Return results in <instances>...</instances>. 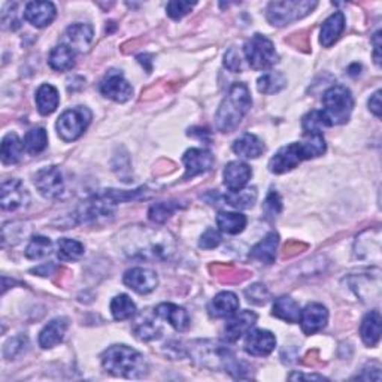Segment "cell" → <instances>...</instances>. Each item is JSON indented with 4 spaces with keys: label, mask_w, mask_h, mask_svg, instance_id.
Wrapping results in <instances>:
<instances>
[{
    "label": "cell",
    "mask_w": 382,
    "mask_h": 382,
    "mask_svg": "<svg viewBox=\"0 0 382 382\" xmlns=\"http://www.w3.org/2000/svg\"><path fill=\"white\" fill-rule=\"evenodd\" d=\"M117 245L128 258L167 261L176 251L175 238L166 230L130 226L117 235Z\"/></svg>",
    "instance_id": "cell-1"
},
{
    "label": "cell",
    "mask_w": 382,
    "mask_h": 382,
    "mask_svg": "<svg viewBox=\"0 0 382 382\" xmlns=\"http://www.w3.org/2000/svg\"><path fill=\"white\" fill-rule=\"evenodd\" d=\"M326 153V140L323 133H306L304 142L290 144L281 148L278 153L270 158L269 170L272 174H285L291 169L297 167L304 160L315 158Z\"/></svg>",
    "instance_id": "cell-2"
},
{
    "label": "cell",
    "mask_w": 382,
    "mask_h": 382,
    "mask_svg": "<svg viewBox=\"0 0 382 382\" xmlns=\"http://www.w3.org/2000/svg\"><path fill=\"white\" fill-rule=\"evenodd\" d=\"M251 105H253V99H251L248 87L242 83L233 84L217 110V128L223 133H232L248 114Z\"/></svg>",
    "instance_id": "cell-3"
},
{
    "label": "cell",
    "mask_w": 382,
    "mask_h": 382,
    "mask_svg": "<svg viewBox=\"0 0 382 382\" xmlns=\"http://www.w3.org/2000/svg\"><path fill=\"white\" fill-rule=\"evenodd\" d=\"M102 365L109 374L128 379H138L148 374L145 357L126 345L109 347L102 356Z\"/></svg>",
    "instance_id": "cell-4"
},
{
    "label": "cell",
    "mask_w": 382,
    "mask_h": 382,
    "mask_svg": "<svg viewBox=\"0 0 382 382\" xmlns=\"http://www.w3.org/2000/svg\"><path fill=\"white\" fill-rule=\"evenodd\" d=\"M191 356L200 366L208 369H224L235 378H244L240 372H244L245 365L236 361L232 351L224 345L210 340H200L191 347Z\"/></svg>",
    "instance_id": "cell-5"
},
{
    "label": "cell",
    "mask_w": 382,
    "mask_h": 382,
    "mask_svg": "<svg viewBox=\"0 0 382 382\" xmlns=\"http://www.w3.org/2000/svg\"><path fill=\"white\" fill-rule=\"evenodd\" d=\"M324 109L321 110L324 115L327 126L345 124L354 108V99L349 90L344 85L330 87L323 96Z\"/></svg>",
    "instance_id": "cell-6"
},
{
    "label": "cell",
    "mask_w": 382,
    "mask_h": 382,
    "mask_svg": "<svg viewBox=\"0 0 382 382\" xmlns=\"http://www.w3.org/2000/svg\"><path fill=\"white\" fill-rule=\"evenodd\" d=\"M317 2L309 0H287V2H272L267 6V22L276 26L284 27L290 23L306 17L315 9Z\"/></svg>",
    "instance_id": "cell-7"
},
{
    "label": "cell",
    "mask_w": 382,
    "mask_h": 382,
    "mask_svg": "<svg viewBox=\"0 0 382 382\" xmlns=\"http://www.w3.org/2000/svg\"><path fill=\"white\" fill-rule=\"evenodd\" d=\"M92 123V110L85 106L67 109L60 115L57 122V132L65 142H74L81 138L87 127Z\"/></svg>",
    "instance_id": "cell-8"
},
{
    "label": "cell",
    "mask_w": 382,
    "mask_h": 382,
    "mask_svg": "<svg viewBox=\"0 0 382 382\" xmlns=\"http://www.w3.org/2000/svg\"><path fill=\"white\" fill-rule=\"evenodd\" d=\"M244 53L249 66L256 70L274 67L279 60L272 41L263 35H254L245 44Z\"/></svg>",
    "instance_id": "cell-9"
},
{
    "label": "cell",
    "mask_w": 382,
    "mask_h": 382,
    "mask_svg": "<svg viewBox=\"0 0 382 382\" xmlns=\"http://www.w3.org/2000/svg\"><path fill=\"white\" fill-rule=\"evenodd\" d=\"M99 90L105 97L113 99L119 103L127 102V100L133 94V88L122 74V70H115V69L109 70V72L103 76L102 81H100Z\"/></svg>",
    "instance_id": "cell-10"
},
{
    "label": "cell",
    "mask_w": 382,
    "mask_h": 382,
    "mask_svg": "<svg viewBox=\"0 0 382 382\" xmlns=\"http://www.w3.org/2000/svg\"><path fill=\"white\" fill-rule=\"evenodd\" d=\"M35 185L44 197L58 199L65 191V179L57 166H48L35 175Z\"/></svg>",
    "instance_id": "cell-11"
},
{
    "label": "cell",
    "mask_w": 382,
    "mask_h": 382,
    "mask_svg": "<svg viewBox=\"0 0 382 382\" xmlns=\"http://www.w3.org/2000/svg\"><path fill=\"white\" fill-rule=\"evenodd\" d=\"M30 196L19 179H8L0 188V205L3 210H17L27 206Z\"/></svg>",
    "instance_id": "cell-12"
},
{
    "label": "cell",
    "mask_w": 382,
    "mask_h": 382,
    "mask_svg": "<svg viewBox=\"0 0 382 382\" xmlns=\"http://www.w3.org/2000/svg\"><path fill=\"white\" fill-rule=\"evenodd\" d=\"M356 257L363 261H381V230L370 229L356 240Z\"/></svg>",
    "instance_id": "cell-13"
},
{
    "label": "cell",
    "mask_w": 382,
    "mask_h": 382,
    "mask_svg": "<svg viewBox=\"0 0 382 382\" xmlns=\"http://www.w3.org/2000/svg\"><path fill=\"white\" fill-rule=\"evenodd\" d=\"M123 283L139 294H148L157 288L158 278L154 270L144 269V267H133L124 274Z\"/></svg>",
    "instance_id": "cell-14"
},
{
    "label": "cell",
    "mask_w": 382,
    "mask_h": 382,
    "mask_svg": "<svg viewBox=\"0 0 382 382\" xmlns=\"http://www.w3.org/2000/svg\"><path fill=\"white\" fill-rule=\"evenodd\" d=\"M183 162L185 165L184 179H190L209 172L214 166V156L208 149L191 148L184 154Z\"/></svg>",
    "instance_id": "cell-15"
},
{
    "label": "cell",
    "mask_w": 382,
    "mask_h": 382,
    "mask_svg": "<svg viewBox=\"0 0 382 382\" xmlns=\"http://www.w3.org/2000/svg\"><path fill=\"white\" fill-rule=\"evenodd\" d=\"M300 326L306 335H314L323 330L329 321V313L326 306L319 304H310L300 313Z\"/></svg>",
    "instance_id": "cell-16"
},
{
    "label": "cell",
    "mask_w": 382,
    "mask_h": 382,
    "mask_svg": "<svg viewBox=\"0 0 382 382\" xmlns=\"http://www.w3.org/2000/svg\"><path fill=\"white\" fill-rule=\"evenodd\" d=\"M276 347V338L267 330H254L247 338L245 351L249 356L266 357Z\"/></svg>",
    "instance_id": "cell-17"
},
{
    "label": "cell",
    "mask_w": 382,
    "mask_h": 382,
    "mask_svg": "<svg viewBox=\"0 0 382 382\" xmlns=\"http://www.w3.org/2000/svg\"><path fill=\"white\" fill-rule=\"evenodd\" d=\"M56 6L51 2H30L26 5L24 18L35 27H47L54 22Z\"/></svg>",
    "instance_id": "cell-18"
},
{
    "label": "cell",
    "mask_w": 382,
    "mask_h": 382,
    "mask_svg": "<svg viewBox=\"0 0 382 382\" xmlns=\"http://www.w3.org/2000/svg\"><path fill=\"white\" fill-rule=\"evenodd\" d=\"M257 315L253 310H242V313L235 315L229 321L224 327V338L227 342H236L244 335H247L256 324Z\"/></svg>",
    "instance_id": "cell-19"
},
{
    "label": "cell",
    "mask_w": 382,
    "mask_h": 382,
    "mask_svg": "<svg viewBox=\"0 0 382 382\" xmlns=\"http://www.w3.org/2000/svg\"><path fill=\"white\" fill-rule=\"evenodd\" d=\"M93 27L85 23H76L67 27L65 38H66V44L74 48L75 51H87L93 42Z\"/></svg>",
    "instance_id": "cell-20"
},
{
    "label": "cell",
    "mask_w": 382,
    "mask_h": 382,
    "mask_svg": "<svg viewBox=\"0 0 382 382\" xmlns=\"http://www.w3.org/2000/svg\"><path fill=\"white\" fill-rule=\"evenodd\" d=\"M156 315L162 318L178 331H187L190 327V317L184 308L174 304H162L156 308Z\"/></svg>",
    "instance_id": "cell-21"
},
{
    "label": "cell",
    "mask_w": 382,
    "mask_h": 382,
    "mask_svg": "<svg viewBox=\"0 0 382 382\" xmlns=\"http://www.w3.org/2000/svg\"><path fill=\"white\" fill-rule=\"evenodd\" d=\"M251 167L242 162H232L224 169V185L230 191L244 190L251 178Z\"/></svg>",
    "instance_id": "cell-22"
},
{
    "label": "cell",
    "mask_w": 382,
    "mask_h": 382,
    "mask_svg": "<svg viewBox=\"0 0 382 382\" xmlns=\"http://www.w3.org/2000/svg\"><path fill=\"white\" fill-rule=\"evenodd\" d=\"M67 326L69 324L66 318H56L53 321H49L41 331V335H39V345H41L44 349L58 345L66 335Z\"/></svg>",
    "instance_id": "cell-23"
},
{
    "label": "cell",
    "mask_w": 382,
    "mask_h": 382,
    "mask_svg": "<svg viewBox=\"0 0 382 382\" xmlns=\"http://www.w3.org/2000/svg\"><path fill=\"white\" fill-rule=\"evenodd\" d=\"M345 28V17L342 13H335L330 15L321 27V35H319V42L324 48H329L333 45L339 36L342 35Z\"/></svg>",
    "instance_id": "cell-24"
},
{
    "label": "cell",
    "mask_w": 382,
    "mask_h": 382,
    "mask_svg": "<svg viewBox=\"0 0 382 382\" xmlns=\"http://www.w3.org/2000/svg\"><path fill=\"white\" fill-rule=\"evenodd\" d=\"M239 308V299L235 293L223 291L217 294L209 305V314L215 318H224L233 315Z\"/></svg>",
    "instance_id": "cell-25"
},
{
    "label": "cell",
    "mask_w": 382,
    "mask_h": 382,
    "mask_svg": "<svg viewBox=\"0 0 382 382\" xmlns=\"http://www.w3.org/2000/svg\"><path fill=\"white\" fill-rule=\"evenodd\" d=\"M279 244V236L276 233H269L263 240L251 249V258H254L263 265H272L276 258V248Z\"/></svg>",
    "instance_id": "cell-26"
},
{
    "label": "cell",
    "mask_w": 382,
    "mask_h": 382,
    "mask_svg": "<svg viewBox=\"0 0 382 382\" xmlns=\"http://www.w3.org/2000/svg\"><path fill=\"white\" fill-rule=\"evenodd\" d=\"M75 57L76 51L74 48H70L67 44H60L53 48L48 63L51 69L58 70V72H66V70H70L75 66Z\"/></svg>",
    "instance_id": "cell-27"
},
{
    "label": "cell",
    "mask_w": 382,
    "mask_h": 382,
    "mask_svg": "<svg viewBox=\"0 0 382 382\" xmlns=\"http://www.w3.org/2000/svg\"><path fill=\"white\" fill-rule=\"evenodd\" d=\"M360 335L365 345L375 347L381 338V314L378 310H370L360 324Z\"/></svg>",
    "instance_id": "cell-28"
},
{
    "label": "cell",
    "mask_w": 382,
    "mask_h": 382,
    "mask_svg": "<svg viewBox=\"0 0 382 382\" xmlns=\"http://www.w3.org/2000/svg\"><path fill=\"white\" fill-rule=\"evenodd\" d=\"M233 151L239 157L257 158L265 153V144L256 135L245 133L235 140Z\"/></svg>",
    "instance_id": "cell-29"
},
{
    "label": "cell",
    "mask_w": 382,
    "mask_h": 382,
    "mask_svg": "<svg viewBox=\"0 0 382 382\" xmlns=\"http://www.w3.org/2000/svg\"><path fill=\"white\" fill-rule=\"evenodd\" d=\"M300 313L301 310H300L299 304L294 299H291L290 296L278 297L275 300L274 309H272L274 317L283 319V321H287V323H290V324L299 323Z\"/></svg>",
    "instance_id": "cell-30"
},
{
    "label": "cell",
    "mask_w": 382,
    "mask_h": 382,
    "mask_svg": "<svg viewBox=\"0 0 382 382\" xmlns=\"http://www.w3.org/2000/svg\"><path fill=\"white\" fill-rule=\"evenodd\" d=\"M349 287L356 291V294L363 300V301H376L379 300V294L370 291L369 287H381L379 283V275H376L372 279L369 275H358V276H351L348 279Z\"/></svg>",
    "instance_id": "cell-31"
},
{
    "label": "cell",
    "mask_w": 382,
    "mask_h": 382,
    "mask_svg": "<svg viewBox=\"0 0 382 382\" xmlns=\"http://www.w3.org/2000/svg\"><path fill=\"white\" fill-rule=\"evenodd\" d=\"M60 103L58 92L51 84H42L36 92V106L42 115L53 114Z\"/></svg>",
    "instance_id": "cell-32"
},
{
    "label": "cell",
    "mask_w": 382,
    "mask_h": 382,
    "mask_svg": "<svg viewBox=\"0 0 382 382\" xmlns=\"http://www.w3.org/2000/svg\"><path fill=\"white\" fill-rule=\"evenodd\" d=\"M24 142L19 140L15 133H8L2 140V163L3 165H15L19 162L24 153Z\"/></svg>",
    "instance_id": "cell-33"
},
{
    "label": "cell",
    "mask_w": 382,
    "mask_h": 382,
    "mask_svg": "<svg viewBox=\"0 0 382 382\" xmlns=\"http://www.w3.org/2000/svg\"><path fill=\"white\" fill-rule=\"evenodd\" d=\"M217 224L221 232L227 235H238L247 226V217L236 213H219L217 217Z\"/></svg>",
    "instance_id": "cell-34"
},
{
    "label": "cell",
    "mask_w": 382,
    "mask_h": 382,
    "mask_svg": "<svg viewBox=\"0 0 382 382\" xmlns=\"http://www.w3.org/2000/svg\"><path fill=\"white\" fill-rule=\"evenodd\" d=\"M226 202L236 209H249L257 202L256 188H245L239 191H230L224 197Z\"/></svg>",
    "instance_id": "cell-35"
},
{
    "label": "cell",
    "mask_w": 382,
    "mask_h": 382,
    "mask_svg": "<svg viewBox=\"0 0 382 382\" xmlns=\"http://www.w3.org/2000/svg\"><path fill=\"white\" fill-rule=\"evenodd\" d=\"M287 85V78L281 72H269L258 78L257 88L263 94H275Z\"/></svg>",
    "instance_id": "cell-36"
},
{
    "label": "cell",
    "mask_w": 382,
    "mask_h": 382,
    "mask_svg": "<svg viewBox=\"0 0 382 382\" xmlns=\"http://www.w3.org/2000/svg\"><path fill=\"white\" fill-rule=\"evenodd\" d=\"M110 313L117 321H124L136 314V305L127 294H119L110 301Z\"/></svg>",
    "instance_id": "cell-37"
},
{
    "label": "cell",
    "mask_w": 382,
    "mask_h": 382,
    "mask_svg": "<svg viewBox=\"0 0 382 382\" xmlns=\"http://www.w3.org/2000/svg\"><path fill=\"white\" fill-rule=\"evenodd\" d=\"M58 258L63 261H75L84 256V245L75 239L63 238L58 240Z\"/></svg>",
    "instance_id": "cell-38"
},
{
    "label": "cell",
    "mask_w": 382,
    "mask_h": 382,
    "mask_svg": "<svg viewBox=\"0 0 382 382\" xmlns=\"http://www.w3.org/2000/svg\"><path fill=\"white\" fill-rule=\"evenodd\" d=\"M47 145H48V135L45 132V128L36 127L30 130V132H27L24 138V148L27 153L39 154L47 148Z\"/></svg>",
    "instance_id": "cell-39"
},
{
    "label": "cell",
    "mask_w": 382,
    "mask_h": 382,
    "mask_svg": "<svg viewBox=\"0 0 382 382\" xmlns=\"http://www.w3.org/2000/svg\"><path fill=\"white\" fill-rule=\"evenodd\" d=\"M51 240L45 236H35L26 248V257L30 260H41L51 254Z\"/></svg>",
    "instance_id": "cell-40"
},
{
    "label": "cell",
    "mask_w": 382,
    "mask_h": 382,
    "mask_svg": "<svg viewBox=\"0 0 382 382\" xmlns=\"http://www.w3.org/2000/svg\"><path fill=\"white\" fill-rule=\"evenodd\" d=\"M176 209H179L178 202H158L149 208L148 217L153 223L163 224L167 218H170L175 214Z\"/></svg>",
    "instance_id": "cell-41"
},
{
    "label": "cell",
    "mask_w": 382,
    "mask_h": 382,
    "mask_svg": "<svg viewBox=\"0 0 382 382\" xmlns=\"http://www.w3.org/2000/svg\"><path fill=\"white\" fill-rule=\"evenodd\" d=\"M135 335L140 340H154L162 336V330L157 327L153 321L145 319V321H139V324L135 327Z\"/></svg>",
    "instance_id": "cell-42"
},
{
    "label": "cell",
    "mask_w": 382,
    "mask_h": 382,
    "mask_svg": "<svg viewBox=\"0 0 382 382\" xmlns=\"http://www.w3.org/2000/svg\"><path fill=\"white\" fill-rule=\"evenodd\" d=\"M329 127L324 115L321 110H313L304 118V132L306 133H321V128Z\"/></svg>",
    "instance_id": "cell-43"
},
{
    "label": "cell",
    "mask_w": 382,
    "mask_h": 382,
    "mask_svg": "<svg viewBox=\"0 0 382 382\" xmlns=\"http://www.w3.org/2000/svg\"><path fill=\"white\" fill-rule=\"evenodd\" d=\"M245 296L249 301H253L256 305H265L267 304V300L270 299L269 290L263 284H254L247 288Z\"/></svg>",
    "instance_id": "cell-44"
},
{
    "label": "cell",
    "mask_w": 382,
    "mask_h": 382,
    "mask_svg": "<svg viewBox=\"0 0 382 382\" xmlns=\"http://www.w3.org/2000/svg\"><path fill=\"white\" fill-rule=\"evenodd\" d=\"M263 209L266 217L269 218H275L278 214H281V210H283V202H281V197L276 191H270L265 200Z\"/></svg>",
    "instance_id": "cell-45"
},
{
    "label": "cell",
    "mask_w": 382,
    "mask_h": 382,
    "mask_svg": "<svg viewBox=\"0 0 382 382\" xmlns=\"http://www.w3.org/2000/svg\"><path fill=\"white\" fill-rule=\"evenodd\" d=\"M194 5L196 3L183 2V0H175V2L167 3L166 11H167L169 17H172L174 19H179V18H183L184 15H187L191 11V9L194 8Z\"/></svg>",
    "instance_id": "cell-46"
},
{
    "label": "cell",
    "mask_w": 382,
    "mask_h": 382,
    "mask_svg": "<svg viewBox=\"0 0 382 382\" xmlns=\"http://www.w3.org/2000/svg\"><path fill=\"white\" fill-rule=\"evenodd\" d=\"M219 244H221V235L215 229H208L202 235V238H200L199 247L204 249H213V248H217Z\"/></svg>",
    "instance_id": "cell-47"
},
{
    "label": "cell",
    "mask_w": 382,
    "mask_h": 382,
    "mask_svg": "<svg viewBox=\"0 0 382 382\" xmlns=\"http://www.w3.org/2000/svg\"><path fill=\"white\" fill-rule=\"evenodd\" d=\"M224 66L232 70V72H239L242 69V60H240V56L238 53L236 48H230L229 51L224 56Z\"/></svg>",
    "instance_id": "cell-48"
},
{
    "label": "cell",
    "mask_w": 382,
    "mask_h": 382,
    "mask_svg": "<svg viewBox=\"0 0 382 382\" xmlns=\"http://www.w3.org/2000/svg\"><path fill=\"white\" fill-rule=\"evenodd\" d=\"M24 344H26V338H23V336H19V338H14V339L9 340L8 344L5 345V351H3V356H5V358H8V360L14 358V357L19 353V351L23 349Z\"/></svg>",
    "instance_id": "cell-49"
},
{
    "label": "cell",
    "mask_w": 382,
    "mask_h": 382,
    "mask_svg": "<svg viewBox=\"0 0 382 382\" xmlns=\"http://www.w3.org/2000/svg\"><path fill=\"white\" fill-rule=\"evenodd\" d=\"M17 3H9V8H11V11H8V8L3 11V27L5 28H11V30H17L19 27V19L17 18Z\"/></svg>",
    "instance_id": "cell-50"
},
{
    "label": "cell",
    "mask_w": 382,
    "mask_h": 382,
    "mask_svg": "<svg viewBox=\"0 0 382 382\" xmlns=\"http://www.w3.org/2000/svg\"><path fill=\"white\" fill-rule=\"evenodd\" d=\"M11 233L5 232L3 230V245H6L8 242L13 244V238H14V244H17L19 239H22L23 235H26V230L23 229V224H17V223H11Z\"/></svg>",
    "instance_id": "cell-51"
},
{
    "label": "cell",
    "mask_w": 382,
    "mask_h": 382,
    "mask_svg": "<svg viewBox=\"0 0 382 382\" xmlns=\"http://www.w3.org/2000/svg\"><path fill=\"white\" fill-rule=\"evenodd\" d=\"M369 109L374 113L378 118L381 117V113H382V105H381V92L378 90V92L370 97L369 100Z\"/></svg>",
    "instance_id": "cell-52"
},
{
    "label": "cell",
    "mask_w": 382,
    "mask_h": 382,
    "mask_svg": "<svg viewBox=\"0 0 382 382\" xmlns=\"http://www.w3.org/2000/svg\"><path fill=\"white\" fill-rule=\"evenodd\" d=\"M374 57H375V63L379 66L381 65V32H376L374 36Z\"/></svg>",
    "instance_id": "cell-53"
},
{
    "label": "cell",
    "mask_w": 382,
    "mask_h": 382,
    "mask_svg": "<svg viewBox=\"0 0 382 382\" xmlns=\"http://www.w3.org/2000/svg\"><path fill=\"white\" fill-rule=\"evenodd\" d=\"M306 248V245H304V244H296V248H291V245L288 244V245H285V251H284V257H291V256H296V254H299V253H301V251L300 249H305Z\"/></svg>",
    "instance_id": "cell-54"
},
{
    "label": "cell",
    "mask_w": 382,
    "mask_h": 382,
    "mask_svg": "<svg viewBox=\"0 0 382 382\" xmlns=\"http://www.w3.org/2000/svg\"><path fill=\"white\" fill-rule=\"evenodd\" d=\"M290 379H315V381H326L324 376L319 375H304V374H291Z\"/></svg>",
    "instance_id": "cell-55"
},
{
    "label": "cell",
    "mask_w": 382,
    "mask_h": 382,
    "mask_svg": "<svg viewBox=\"0 0 382 382\" xmlns=\"http://www.w3.org/2000/svg\"><path fill=\"white\" fill-rule=\"evenodd\" d=\"M56 266L54 265H44L42 267H39V269H35L33 272L39 274V275H42V276H48L49 274H51V270H54Z\"/></svg>",
    "instance_id": "cell-56"
}]
</instances>
